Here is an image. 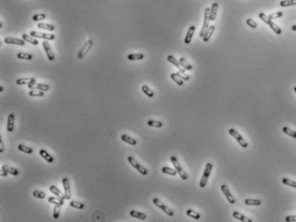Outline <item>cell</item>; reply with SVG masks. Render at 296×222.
Masks as SVG:
<instances>
[{
  "mask_svg": "<svg viewBox=\"0 0 296 222\" xmlns=\"http://www.w3.org/2000/svg\"><path fill=\"white\" fill-rule=\"evenodd\" d=\"M212 167H213V166H212L211 163H207L206 164L204 172H203V174L201 181H200V187L201 188H204L206 186L208 179H209V177L210 176V173L212 171Z\"/></svg>",
  "mask_w": 296,
  "mask_h": 222,
  "instance_id": "6da1fadb",
  "label": "cell"
},
{
  "mask_svg": "<svg viewBox=\"0 0 296 222\" xmlns=\"http://www.w3.org/2000/svg\"><path fill=\"white\" fill-rule=\"evenodd\" d=\"M209 14H210V9L209 8H206L204 10V20H203V24L202 27V29L200 31V37H203V35L205 34L206 31L208 30V28L209 27Z\"/></svg>",
  "mask_w": 296,
  "mask_h": 222,
  "instance_id": "7a4b0ae2",
  "label": "cell"
},
{
  "mask_svg": "<svg viewBox=\"0 0 296 222\" xmlns=\"http://www.w3.org/2000/svg\"><path fill=\"white\" fill-rule=\"evenodd\" d=\"M170 160H171V161H172L173 165L174 166V167H175L176 171H177V172H178V173L179 174V176H180L181 179H183V180H186V179L188 178V175L186 174V173H185V172L184 171V169L182 168V166H181V165L179 164V162L178 159H177L175 156H172V157L170 158Z\"/></svg>",
  "mask_w": 296,
  "mask_h": 222,
  "instance_id": "3957f363",
  "label": "cell"
},
{
  "mask_svg": "<svg viewBox=\"0 0 296 222\" xmlns=\"http://www.w3.org/2000/svg\"><path fill=\"white\" fill-rule=\"evenodd\" d=\"M228 132H229V134H230L232 136H234V137L236 139V141L239 143V144H240L242 148H246L248 147V143L243 138V136H242L238 131H236V130H234V129H230V130H228Z\"/></svg>",
  "mask_w": 296,
  "mask_h": 222,
  "instance_id": "277c9868",
  "label": "cell"
},
{
  "mask_svg": "<svg viewBox=\"0 0 296 222\" xmlns=\"http://www.w3.org/2000/svg\"><path fill=\"white\" fill-rule=\"evenodd\" d=\"M153 202H154V204L156 206V207H158L159 208H161L165 214H167L168 215H169V216H173L174 215V213H173V211L171 209V208H169L168 207H167L165 204H163L162 203V201L160 200V199H158V198H154L153 199Z\"/></svg>",
  "mask_w": 296,
  "mask_h": 222,
  "instance_id": "5b68a950",
  "label": "cell"
},
{
  "mask_svg": "<svg viewBox=\"0 0 296 222\" xmlns=\"http://www.w3.org/2000/svg\"><path fill=\"white\" fill-rule=\"evenodd\" d=\"M128 161H129V163L135 168V169H137L139 173H141L142 175H147L148 174V171H147V169L145 168V167H144L143 166H141L132 156H129L128 157Z\"/></svg>",
  "mask_w": 296,
  "mask_h": 222,
  "instance_id": "8992f818",
  "label": "cell"
},
{
  "mask_svg": "<svg viewBox=\"0 0 296 222\" xmlns=\"http://www.w3.org/2000/svg\"><path fill=\"white\" fill-rule=\"evenodd\" d=\"M29 34L31 36L34 37V38L44 39V40H53L55 39V35L54 34H47V33H41V32H37V31H31Z\"/></svg>",
  "mask_w": 296,
  "mask_h": 222,
  "instance_id": "52a82bcc",
  "label": "cell"
},
{
  "mask_svg": "<svg viewBox=\"0 0 296 222\" xmlns=\"http://www.w3.org/2000/svg\"><path fill=\"white\" fill-rule=\"evenodd\" d=\"M93 43H94L93 40H89L84 44V46L82 47V48L80 50V51H79L78 54H77V58H78L79 59L83 58L86 56V54L89 51V50L91 49V47H92V46H93Z\"/></svg>",
  "mask_w": 296,
  "mask_h": 222,
  "instance_id": "ba28073f",
  "label": "cell"
},
{
  "mask_svg": "<svg viewBox=\"0 0 296 222\" xmlns=\"http://www.w3.org/2000/svg\"><path fill=\"white\" fill-rule=\"evenodd\" d=\"M63 183V187L65 190V200H71V185H70V181L67 177L63 178L62 180Z\"/></svg>",
  "mask_w": 296,
  "mask_h": 222,
  "instance_id": "9c48e42d",
  "label": "cell"
},
{
  "mask_svg": "<svg viewBox=\"0 0 296 222\" xmlns=\"http://www.w3.org/2000/svg\"><path fill=\"white\" fill-rule=\"evenodd\" d=\"M27 88L29 89H37V90H41V91H48L50 88V86L48 84H45V83H31L27 85Z\"/></svg>",
  "mask_w": 296,
  "mask_h": 222,
  "instance_id": "30bf717a",
  "label": "cell"
},
{
  "mask_svg": "<svg viewBox=\"0 0 296 222\" xmlns=\"http://www.w3.org/2000/svg\"><path fill=\"white\" fill-rule=\"evenodd\" d=\"M42 46H43V48L45 50L46 53H47V56L48 58L50 61H53L55 59V54L54 52L52 51V50L51 48V46L49 45V43L47 41H43L42 42Z\"/></svg>",
  "mask_w": 296,
  "mask_h": 222,
  "instance_id": "8fae6325",
  "label": "cell"
},
{
  "mask_svg": "<svg viewBox=\"0 0 296 222\" xmlns=\"http://www.w3.org/2000/svg\"><path fill=\"white\" fill-rule=\"evenodd\" d=\"M221 189H222V193L225 195V197L227 198V200L229 201V203L234 204V203H235V199L234 197V196L230 193V191H229L227 186L226 184H222V186H221Z\"/></svg>",
  "mask_w": 296,
  "mask_h": 222,
  "instance_id": "7c38bea8",
  "label": "cell"
},
{
  "mask_svg": "<svg viewBox=\"0 0 296 222\" xmlns=\"http://www.w3.org/2000/svg\"><path fill=\"white\" fill-rule=\"evenodd\" d=\"M4 42L6 44L10 45H18V46H24L25 40L18 38H12V37H7L4 39Z\"/></svg>",
  "mask_w": 296,
  "mask_h": 222,
  "instance_id": "4fadbf2b",
  "label": "cell"
},
{
  "mask_svg": "<svg viewBox=\"0 0 296 222\" xmlns=\"http://www.w3.org/2000/svg\"><path fill=\"white\" fill-rule=\"evenodd\" d=\"M195 30H196V27L195 26H191L186 33V35H185V44H190L192 40V37H193V34L195 33Z\"/></svg>",
  "mask_w": 296,
  "mask_h": 222,
  "instance_id": "5bb4252c",
  "label": "cell"
},
{
  "mask_svg": "<svg viewBox=\"0 0 296 222\" xmlns=\"http://www.w3.org/2000/svg\"><path fill=\"white\" fill-rule=\"evenodd\" d=\"M14 126H15V115L13 113H10L7 120V130L9 132H12L14 130Z\"/></svg>",
  "mask_w": 296,
  "mask_h": 222,
  "instance_id": "9a60e30c",
  "label": "cell"
},
{
  "mask_svg": "<svg viewBox=\"0 0 296 222\" xmlns=\"http://www.w3.org/2000/svg\"><path fill=\"white\" fill-rule=\"evenodd\" d=\"M35 82V78L34 77H26V78H19L16 81L17 85H25V84H31Z\"/></svg>",
  "mask_w": 296,
  "mask_h": 222,
  "instance_id": "2e32d148",
  "label": "cell"
},
{
  "mask_svg": "<svg viewBox=\"0 0 296 222\" xmlns=\"http://www.w3.org/2000/svg\"><path fill=\"white\" fill-rule=\"evenodd\" d=\"M49 190L53 195H55L57 197L60 198L61 200H65V196L63 195V193L59 190V189L57 188L55 185H51L49 187Z\"/></svg>",
  "mask_w": 296,
  "mask_h": 222,
  "instance_id": "e0dca14e",
  "label": "cell"
},
{
  "mask_svg": "<svg viewBox=\"0 0 296 222\" xmlns=\"http://www.w3.org/2000/svg\"><path fill=\"white\" fill-rule=\"evenodd\" d=\"M215 29H216L215 26H213V25H212V26H209V27L208 28V30L206 31L205 34H204L203 37V40L204 42H208V41L210 40L211 35H212L213 33L215 32Z\"/></svg>",
  "mask_w": 296,
  "mask_h": 222,
  "instance_id": "ac0fdd59",
  "label": "cell"
},
{
  "mask_svg": "<svg viewBox=\"0 0 296 222\" xmlns=\"http://www.w3.org/2000/svg\"><path fill=\"white\" fill-rule=\"evenodd\" d=\"M40 154H41V156L45 160H47V161L49 162V163H52V162L54 161V158L48 152H47V151L44 150V149H41V150H40Z\"/></svg>",
  "mask_w": 296,
  "mask_h": 222,
  "instance_id": "d6986e66",
  "label": "cell"
},
{
  "mask_svg": "<svg viewBox=\"0 0 296 222\" xmlns=\"http://www.w3.org/2000/svg\"><path fill=\"white\" fill-rule=\"evenodd\" d=\"M168 61H169L170 63H172L173 64V65H175L179 70V71H184L185 70H184V68L182 67V65L180 64V63H179V61H178L177 59H176V58H174L173 56H172V55H169V56H168Z\"/></svg>",
  "mask_w": 296,
  "mask_h": 222,
  "instance_id": "ffe728a7",
  "label": "cell"
},
{
  "mask_svg": "<svg viewBox=\"0 0 296 222\" xmlns=\"http://www.w3.org/2000/svg\"><path fill=\"white\" fill-rule=\"evenodd\" d=\"M233 216H234L236 220H239V221H240L252 222V221H251L250 218H248L247 216L243 215L242 214H240V213H239V212H236V211H234V212L233 213Z\"/></svg>",
  "mask_w": 296,
  "mask_h": 222,
  "instance_id": "44dd1931",
  "label": "cell"
},
{
  "mask_svg": "<svg viewBox=\"0 0 296 222\" xmlns=\"http://www.w3.org/2000/svg\"><path fill=\"white\" fill-rule=\"evenodd\" d=\"M22 37H23V40H24L25 41H27V42H29V43L32 44V45L37 46V45L39 44V41H38L34 37L31 36L30 34L28 35V34H23L22 35Z\"/></svg>",
  "mask_w": 296,
  "mask_h": 222,
  "instance_id": "7402d4cb",
  "label": "cell"
},
{
  "mask_svg": "<svg viewBox=\"0 0 296 222\" xmlns=\"http://www.w3.org/2000/svg\"><path fill=\"white\" fill-rule=\"evenodd\" d=\"M217 9H218V3H213L212 7L210 9V14H209V18L210 21H215L217 14Z\"/></svg>",
  "mask_w": 296,
  "mask_h": 222,
  "instance_id": "603a6c76",
  "label": "cell"
},
{
  "mask_svg": "<svg viewBox=\"0 0 296 222\" xmlns=\"http://www.w3.org/2000/svg\"><path fill=\"white\" fill-rule=\"evenodd\" d=\"M130 214L131 217H134V218H137V219H139L141 221H144L146 219V214H144V213H141V212H138L137 210H131L130 212Z\"/></svg>",
  "mask_w": 296,
  "mask_h": 222,
  "instance_id": "cb8c5ba5",
  "label": "cell"
},
{
  "mask_svg": "<svg viewBox=\"0 0 296 222\" xmlns=\"http://www.w3.org/2000/svg\"><path fill=\"white\" fill-rule=\"evenodd\" d=\"M121 140H122L123 142H124V143L130 144V145H132V146H135V145L137 144V141H136L134 138H132V137H130V136H128V135H122Z\"/></svg>",
  "mask_w": 296,
  "mask_h": 222,
  "instance_id": "d4e9b609",
  "label": "cell"
},
{
  "mask_svg": "<svg viewBox=\"0 0 296 222\" xmlns=\"http://www.w3.org/2000/svg\"><path fill=\"white\" fill-rule=\"evenodd\" d=\"M2 168H3V170H5L9 174H11V175H13V176H17V175L19 174L18 170H16V169H15L14 167H11V166H10L4 165V166H2Z\"/></svg>",
  "mask_w": 296,
  "mask_h": 222,
  "instance_id": "484cf974",
  "label": "cell"
},
{
  "mask_svg": "<svg viewBox=\"0 0 296 222\" xmlns=\"http://www.w3.org/2000/svg\"><path fill=\"white\" fill-rule=\"evenodd\" d=\"M144 58V55L143 53H130L127 56V58L129 60H141Z\"/></svg>",
  "mask_w": 296,
  "mask_h": 222,
  "instance_id": "4316f807",
  "label": "cell"
},
{
  "mask_svg": "<svg viewBox=\"0 0 296 222\" xmlns=\"http://www.w3.org/2000/svg\"><path fill=\"white\" fill-rule=\"evenodd\" d=\"M179 63H180V64L182 65V67H183L185 70H186V71H191V70L192 69V66L187 62V60H186L185 58H179Z\"/></svg>",
  "mask_w": 296,
  "mask_h": 222,
  "instance_id": "83f0119b",
  "label": "cell"
},
{
  "mask_svg": "<svg viewBox=\"0 0 296 222\" xmlns=\"http://www.w3.org/2000/svg\"><path fill=\"white\" fill-rule=\"evenodd\" d=\"M48 202H50V203H52V204H54V205H64V200H61L60 198H58V197H50L49 198H48Z\"/></svg>",
  "mask_w": 296,
  "mask_h": 222,
  "instance_id": "f1b7e54d",
  "label": "cell"
},
{
  "mask_svg": "<svg viewBox=\"0 0 296 222\" xmlns=\"http://www.w3.org/2000/svg\"><path fill=\"white\" fill-rule=\"evenodd\" d=\"M28 95L29 96H34V97H42L44 96V91L37 90V89H31Z\"/></svg>",
  "mask_w": 296,
  "mask_h": 222,
  "instance_id": "f546056e",
  "label": "cell"
},
{
  "mask_svg": "<svg viewBox=\"0 0 296 222\" xmlns=\"http://www.w3.org/2000/svg\"><path fill=\"white\" fill-rule=\"evenodd\" d=\"M161 172L165 174H168V175H171V176H175L178 172L176 171V169H173V168H170L168 166H164L162 167L161 169Z\"/></svg>",
  "mask_w": 296,
  "mask_h": 222,
  "instance_id": "4dcf8cb0",
  "label": "cell"
},
{
  "mask_svg": "<svg viewBox=\"0 0 296 222\" xmlns=\"http://www.w3.org/2000/svg\"><path fill=\"white\" fill-rule=\"evenodd\" d=\"M245 203L248 206H258L261 204V201L258 199H247L245 200Z\"/></svg>",
  "mask_w": 296,
  "mask_h": 222,
  "instance_id": "1f68e13d",
  "label": "cell"
},
{
  "mask_svg": "<svg viewBox=\"0 0 296 222\" xmlns=\"http://www.w3.org/2000/svg\"><path fill=\"white\" fill-rule=\"evenodd\" d=\"M186 214L189 216V217H191V218H193V219H195V220H199L200 218H201V215H200V214H198V213H197V212H195L194 210H192V209H188L187 211H186Z\"/></svg>",
  "mask_w": 296,
  "mask_h": 222,
  "instance_id": "d6a6232c",
  "label": "cell"
},
{
  "mask_svg": "<svg viewBox=\"0 0 296 222\" xmlns=\"http://www.w3.org/2000/svg\"><path fill=\"white\" fill-rule=\"evenodd\" d=\"M37 27L41 29H45V30H48V31H54V29H55L53 25L47 24V23H38Z\"/></svg>",
  "mask_w": 296,
  "mask_h": 222,
  "instance_id": "836d02e7",
  "label": "cell"
},
{
  "mask_svg": "<svg viewBox=\"0 0 296 222\" xmlns=\"http://www.w3.org/2000/svg\"><path fill=\"white\" fill-rule=\"evenodd\" d=\"M70 206L74 208H77V209H83L85 208V205L83 203L76 201H70Z\"/></svg>",
  "mask_w": 296,
  "mask_h": 222,
  "instance_id": "e575fe53",
  "label": "cell"
},
{
  "mask_svg": "<svg viewBox=\"0 0 296 222\" xmlns=\"http://www.w3.org/2000/svg\"><path fill=\"white\" fill-rule=\"evenodd\" d=\"M280 5L282 7H288L296 5V0H282L280 2Z\"/></svg>",
  "mask_w": 296,
  "mask_h": 222,
  "instance_id": "d590c367",
  "label": "cell"
},
{
  "mask_svg": "<svg viewBox=\"0 0 296 222\" xmlns=\"http://www.w3.org/2000/svg\"><path fill=\"white\" fill-rule=\"evenodd\" d=\"M171 78H172V80H173L179 86H182L183 84H184V82H183V79L182 78H180L179 75H178V74L177 73H172L171 74Z\"/></svg>",
  "mask_w": 296,
  "mask_h": 222,
  "instance_id": "8d00e7d4",
  "label": "cell"
},
{
  "mask_svg": "<svg viewBox=\"0 0 296 222\" xmlns=\"http://www.w3.org/2000/svg\"><path fill=\"white\" fill-rule=\"evenodd\" d=\"M142 90H143V92H144L148 97H149V98L154 97V92L148 88L147 85H143V86H142Z\"/></svg>",
  "mask_w": 296,
  "mask_h": 222,
  "instance_id": "74e56055",
  "label": "cell"
},
{
  "mask_svg": "<svg viewBox=\"0 0 296 222\" xmlns=\"http://www.w3.org/2000/svg\"><path fill=\"white\" fill-rule=\"evenodd\" d=\"M17 58L20 59H25V60H31L33 58L32 54L27 53V52H19L17 54Z\"/></svg>",
  "mask_w": 296,
  "mask_h": 222,
  "instance_id": "f35d334b",
  "label": "cell"
},
{
  "mask_svg": "<svg viewBox=\"0 0 296 222\" xmlns=\"http://www.w3.org/2000/svg\"><path fill=\"white\" fill-rule=\"evenodd\" d=\"M282 131H283L285 134L288 135L289 136H291V137H293V138H296V131H294V130H290L288 127H283V128H282Z\"/></svg>",
  "mask_w": 296,
  "mask_h": 222,
  "instance_id": "ab89813d",
  "label": "cell"
},
{
  "mask_svg": "<svg viewBox=\"0 0 296 222\" xmlns=\"http://www.w3.org/2000/svg\"><path fill=\"white\" fill-rule=\"evenodd\" d=\"M33 196L34 197L39 198V199H44V198H46V193L41 191V190H35L33 191Z\"/></svg>",
  "mask_w": 296,
  "mask_h": 222,
  "instance_id": "60d3db41",
  "label": "cell"
},
{
  "mask_svg": "<svg viewBox=\"0 0 296 222\" xmlns=\"http://www.w3.org/2000/svg\"><path fill=\"white\" fill-rule=\"evenodd\" d=\"M147 124L148 126H151V127H155V128H161L163 123L160 121H155V120H148L147 122Z\"/></svg>",
  "mask_w": 296,
  "mask_h": 222,
  "instance_id": "b9f144b4",
  "label": "cell"
},
{
  "mask_svg": "<svg viewBox=\"0 0 296 222\" xmlns=\"http://www.w3.org/2000/svg\"><path fill=\"white\" fill-rule=\"evenodd\" d=\"M18 149H19L20 151L25 153H28V154H30V153H33V148H29V147H27V146L23 145V144L18 145Z\"/></svg>",
  "mask_w": 296,
  "mask_h": 222,
  "instance_id": "7bdbcfd3",
  "label": "cell"
},
{
  "mask_svg": "<svg viewBox=\"0 0 296 222\" xmlns=\"http://www.w3.org/2000/svg\"><path fill=\"white\" fill-rule=\"evenodd\" d=\"M282 183H283L284 184L288 185V186H290V187H293V188H295L296 189V182L291 180V179H288V178L284 177V178L282 179Z\"/></svg>",
  "mask_w": 296,
  "mask_h": 222,
  "instance_id": "ee69618b",
  "label": "cell"
},
{
  "mask_svg": "<svg viewBox=\"0 0 296 222\" xmlns=\"http://www.w3.org/2000/svg\"><path fill=\"white\" fill-rule=\"evenodd\" d=\"M269 26L271 27V28L272 30L276 34H282V30H281V28L277 26V25L275 24V23H274L273 22H271V23L269 24Z\"/></svg>",
  "mask_w": 296,
  "mask_h": 222,
  "instance_id": "f6af8a7d",
  "label": "cell"
},
{
  "mask_svg": "<svg viewBox=\"0 0 296 222\" xmlns=\"http://www.w3.org/2000/svg\"><path fill=\"white\" fill-rule=\"evenodd\" d=\"M258 16H259V18L263 21V22H264L266 24H270L271 23V22L272 20H271L270 18H269V16H267L264 13H259V15H258Z\"/></svg>",
  "mask_w": 296,
  "mask_h": 222,
  "instance_id": "bcb514c9",
  "label": "cell"
},
{
  "mask_svg": "<svg viewBox=\"0 0 296 222\" xmlns=\"http://www.w3.org/2000/svg\"><path fill=\"white\" fill-rule=\"evenodd\" d=\"M60 207L61 205H55L54 209H53V218L54 219H58L59 217L60 214Z\"/></svg>",
  "mask_w": 296,
  "mask_h": 222,
  "instance_id": "7dc6e473",
  "label": "cell"
},
{
  "mask_svg": "<svg viewBox=\"0 0 296 222\" xmlns=\"http://www.w3.org/2000/svg\"><path fill=\"white\" fill-rule=\"evenodd\" d=\"M46 19V15L45 14H37V15H34L33 16V21L34 22H39V21H41V20H44Z\"/></svg>",
  "mask_w": 296,
  "mask_h": 222,
  "instance_id": "c3c4849f",
  "label": "cell"
},
{
  "mask_svg": "<svg viewBox=\"0 0 296 222\" xmlns=\"http://www.w3.org/2000/svg\"><path fill=\"white\" fill-rule=\"evenodd\" d=\"M282 16H283L282 12L279 11V12H276V13H273V14H271V15L269 16V18H270L271 20H274V19L280 18V17H282Z\"/></svg>",
  "mask_w": 296,
  "mask_h": 222,
  "instance_id": "681fc988",
  "label": "cell"
},
{
  "mask_svg": "<svg viewBox=\"0 0 296 222\" xmlns=\"http://www.w3.org/2000/svg\"><path fill=\"white\" fill-rule=\"evenodd\" d=\"M177 74H178V75H179L180 78H182V79L185 80V81H189V80H190V76L185 73V71H179V72H177Z\"/></svg>",
  "mask_w": 296,
  "mask_h": 222,
  "instance_id": "f907efd6",
  "label": "cell"
},
{
  "mask_svg": "<svg viewBox=\"0 0 296 222\" xmlns=\"http://www.w3.org/2000/svg\"><path fill=\"white\" fill-rule=\"evenodd\" d=\"M247 24L248 25L249 27H251V28H257V27H258L257 23H256L254 20H252V19H247Z\"/></svg>",
  "mask_w": 296,
  "mask_h": 222,
  "instance_id": "816d5d0a",
  "label": "cell"
},
{
  "mask_svg": "<svg viewBox=\"0 0 296 222\" xmlns=\"http://www.w3.org/2000/svg\"><path fill=\"white\" fill-rule=\"evenodd\" d=\"M285 221L287 222L296 221V215H290V216H288V217H286Z\"/></svg>",
  "mask_w": 296,
  "mask_h": 222,
  "instance_id": "f5cc1de1",
  "label": "cell"
},
{
  "mask_svg": "<svg viewBox=\"0 0 296 222\" xmlns=\"http://www.w3.org/2000/svg\"><path fill=\"white\" fill-rule=\"evenodd\" d=\"M4 151V146H3V143L2 141V139L0 140V152L3 153Z\"/></svg>",
  "mask_w": 296,
  "mask_h": 222,
  "instance_id": "db71d44e",
  "label": "cell"
},
{
  "mask_svg": "<svg viewBox=\"0 0 296 222\" xmlns=\"http://www.w3.org/2000/svg\"><path fill=\"white\" fill-rule=\"evenodd\" d=\"M8 174H9V173H7L5 170H3V169L2 168V170H1V176H2V177H6Z\"/></svg>",
  "mask_w": 296,
  "mask_h": 222,
  "instance_id": "11a10c76",
  "label": "cell"
},
{
  "mask_svg": "<svg viewBox=\"0 0 296 222\" xmlns=\"http://www.w3.org/2000/svg\"><path fill=\"white\" fill-rule=\"evenodd\" d=\"M291 29H292L293 31H296V25H293L292 27H291Z\"/></svg>",
  "mask_w": 296,
  "mask_h": 222,
  "instance_id": "9f6ffc18",
  "label": "cell"
},
{
  "mask_svg": "<svg viewBox=\"0 0 296 222\" xmlns=\"http://www.w3.org/2000/svg\"><path fill=\"white\" fill-rule=\"evenodd\" d=\"M3 87H0V92H3Z\"/></svg>",
  "mask_w": 296,
  "mask_h": 222,
  "instance_id": "6f0895ef",
  "label": "cell"
},
{
  "mask_svg": "<svg viewBox=\"0 0 296 222\" xmlns=\"http://www.w3.org/2000/svg\"><path fill=\"white\" fill-rule=\"evenodd\" d=\"M295 92L296 93V87H295Z\"/></svg>",
  "mask_w": 296,
  "mask_h": 222,
  "instance_id": "680465c9",
  "label": "cell"
}]
</instances>
